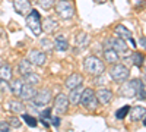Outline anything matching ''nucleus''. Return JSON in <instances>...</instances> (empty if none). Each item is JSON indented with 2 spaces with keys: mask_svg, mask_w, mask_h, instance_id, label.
Here are the masks:
<instances>
[{
  "mask_svg": "<svg viewBox=\"0 0 146 132\" xmlns=\"http://www.w3.org/2000/svg\"><path fill=\"white\" fill-rule=\"evenodd\" d=\"M83 66L86 69V72H89L91 75H101L105 69L102 60H100L96 56H88L83 62Z\"/></svg>",
  "mask_w": 146,
  "mask_h": 132,
  "instance_id": "f257e3e1",
  "label": "nucleus"
},
{
  "mask_svg": "<svg viewBox=\"0 0 146 132\" xmlns=\"http://www.w3.org/2000/svg\"><path fill=\"white\" fill-rule=\"evenodd\" d=\"M27 25L32 31L34 35H40L42 32V28H41V16H40V12L38 10H31L29 13L27 15Z\"/></svg>",
  "mask_w": 146,
  "mask_h": 132,
  "instance_id": "f03ea898",
  "label": "nucleus"
},
{
  "mask_svg": "<svg viewBox=\"0 0 146 132\" xmlns=\"http://www.w3.org/2000/svg\"><path fill=\"white\" fill-rule=\"evenodd\" d=\"M56 10L62 19H72L75 15V5L69 0H60L56 5Z\"/></svg>",
  "mask_w": 146,
  "mask_h": 132,
  "instance_id": "7ed1b4c3",
  "label": "nucleus"
},
{
  "mask_svg": "<svg viewBox=\"0 0 146 132\" xmlns=\"http://www.w3.org/2000/svg\"><path fill=\"white\" fill-rule=\"evenodd\" d=\"M110 75H111L114 82H126L130 78V70L124 65L115 63V66H113L110 69Z\"/></svg>",
  "mask_w": 146,
  "mask_h": 132,
  "instance_id": "20e7f679",
  "label": "nucleus"
},
{
  "mask_svg": "<svg viewBox=\"0 0 146 132\" xmlns=\"http://www.w3.org/2000/svg\"><path fill=\"white\" fill-rule=\"evenodd\" d=\"M143 84V81H140V79H131V81H126L124 82V85L121 87V90H120V94L123 95V97H135L136 95V92H137V90H139V87Z\"/></svg>",
  "mask_w": 146,
  "mask_h": 132,
  "instance_id": "39448f33",
  "label": "nucleus"
},
{
  "mask_svg": "<svg viewBox=\"0 0 146 132\" xmlns=\"http://www.w3.org/2000/svg\"><path fill=\"white\" fill-rule=\"evenodd\" d=\"M50 100H51V91L50 90H41L34 95L32 103L35 106L41 107V106H47L48 103H50Z\"/></svg>",
  "mask_w": 146,
  "mask_h": 132,
  "instance_id": "423d86ee",
  "label": "nucleus"
},
{
  "mask_svg": "<svg viewBox=\"0 0 146 132\" xmlns=\"http://www.w3.org/2000/svg\"><path fill=\"white\" fill-rule=\"evenodd\" d=\"M67 107H69V98L66 94H58L56 100H54V109L58 115H63L67 112Z\"/></svg>",
  "mask_w": 146,
  "mask_h": 132,
  "instance_id": "0eeeda50",
  "label": "nucleus"
},
{
  "mask_svg": "<svg viewBox=\"0 0 146 132\" xmlns=\"http://www.w3.org/2000/svg\"><path fill=\"white\" fill-rule=\"evenodd\" d=\"M13 7L19 15H27L32 10L29 0H13Z\"/></svg>",
  "mask_w": 146,
  "mask_h": 132,
  "instance_id": "6e6552de",
  "label": "nucleus"
},
{
  "mask_svg": "<svg viewBox=\"0 0 146 132\" xmlns=\"http://www.w3.org/2000/svg\"><path fill=\"white\" fill-rule=\"evenodd\" d=\"M45 53L40 52V50H31L29 52V62L31 65H35V66H42L45 63Z\"/></svg>",
  "mask_w": 146,
  "mask_h": 132,
  "instance_id": "1a4fd4ad",
  "label": "nucleus"
},
{
  "mask_svg": "<svg viewBox=\"0 0 146 132\" xmlns=\"http://www.w3.org/2000/svg\"><path fill=\"white\" fill-rule=\"evenodd\" d=\"M36 94V91L34 90V85H29V84H23L21 92H19V97L23 100H32L34 95Z\"/></svg>",
  "mask_w": 146,
  "mask_h": 132,
  "instance_id": "9d476101",
  "label": "nucleus"
},
{
  "mask_svg": "<svg viewBox=\"0 0 146 132\" xmlns=\"http://www.w3.org/2000/svg\"><path fill=\"white\" fill-rule=\"evenodd\" d=\"M96 100H98V103H102V104H108L110 101H111L113 98V92L107 90V88H101L98 90V92H96Z\"/></svg>",
  "mask_w": 146,
  "mask_h": 132,
  "instance_id": "9b49d317",
  "label": "nucleus"
},
{
  "mask_svg": "<svg viewBox=\"0 0 146 132\" xmlns=\"http://www.w3.org/2000/svg\"><path fill=\"white\" fill-rule=\"evenodd\" d=\"M82 82H83L82 75H79V74H73V75H70V76L66 79V87H67L69 90H73V88H76V87L82 85Z\"/></svg>",
  "mask_w": 146,
  "mask_h": 132,
  "instance_id": "f8f14e48",
  "label": "nucleus"
},
{
  "mask_svg": "<svg viewBox=\"0 0 146 132\" xmlns=\"http://www.w3.org/2000/svg\"><path fill=\"white\" fill-rule=\"evenodd\" d=\"M145 107L143 106H135L131 107V109L129 110L130 113V119L131 121H142V119H145Z\"/></svg>",
  "mask_w": 146,
  "mask_h": 132,
  "instance_id": "ddd939ff",
  "label": "nucleus"
},
{
  "mask_svg": "<svg viewBox=\"0 0 146 132\" xmlns=\"http://www.w3.org/2000/svg\"><path fill=\"white\" fill-rule=\"evenodd\" d=\"M114 32L117 35V38H121V40L131 38V31H129V28H126L124 25H117L114 28Z\"/></svg>",
  "mask_w": 146,
  "mask_h": 132,
  "instance_id": "4468645a",
  "label": "nucleus"
},
{
  "mask_svg": "<svg viewBox=\"0 0 146 132\" xmlns=\"http://www.w3.org/2000/svg\"><path fill=\"white\" fill-rule=\"evenodd\" d=\"M111 49L115 50L118 54L120 53H126L127 52V44L124 43V40H121V38H114V40H111Z\"/></svg>",
  "mask_w": 146,
  "mask_h": 132,
  "instance_id": "2eb2a0df",
  "label": "nucleus"
},
{
  "mask_svg": "<svg viewBox=\"0 0 146 132\" xmlns=\"http://www.w3.org/2000/svg\"><path fill=\"white\" fill-rule=\"evenodd\" d=\"M82 92H83L82 85H79V87H76V88H73V90L70 91V95L67 97V98H69V103H72V104H79Z\"/></svg>",
  "mask_w": 146,
  "mask_h": 132,
  "instance_id": "dca6fc26",
  "label": "nucleus"
},
{
  "mask_svg": "<svg viewBox=\"0 0 146 132\" xmlns=\"http://www.w3.org/2000/svg\"><path fill=\"white\" fill-rule=\"evenodd\" d=\"M104 57H105V60L108 63H117L118 59H120V54L115 50H113V49H108V50L104 52Z\"/></svg>",
  "mask_w": 146,
  "mask_h": 132,
  "instance_id": "f3484780",
  "label": "nucleus"
},
{
  "mask_svg": "<svg viewBox=\"0 0 146 132\" xmlns=\"http://www.w3.org/2000/svg\"><path fill=\"white\" fill-rule=\"evenodd\" d=\"M94 97H95L94 90H91V88H85L83 92H82V95H80V101H79V103H82V106H86Z\"/></svg>",
  "mask_w": 146,
  "mask_h": 132,
  "instance_id": "a211bd4d",
  "label": "nucleus"
},
{
  "mask_svg": "<svg viewBox=\"0 0 146 132\" xmlns=\"http://www.w3.org/2000/svg\"><path fill=\"white\" fill-rule=\"evenodd\" d=\"M54 49L56 50H58V52H66L67 49H69V43H67V40L64 38V37H57L56 38V43H54Z\"/></svg>",
  "mask_w": 146,
  "mask_h": 132,
  "instance_id": "6ab92c4d",
  "label": "nucleus"
},
{
  "mask_svg": "<svg viewBox=\"0 0 146 132\" xmlns=\"http://www.w3.org/2000/svg\"><path fill=\"white\" fill-rule=\"evenodd\" d=\"M41 28L47 32H53L56 28H57V22L51 18H47L44 22H41Z\"/></svg>",
  "mask_w": 146,
  "mask_h": 132,
  "instance_id": "aec40b11",
  "label": "nucleus"
},
{
  "mask_svg": "<svg viewBox=\"0 0 146 132\" xmlns=\"http://www.w3.org/2000/svg\"><path fill=\"white\" fill-rule=\"evenodd\" d=\"M0 79L2 81H10L12 79V68L9 65L0 66Z\"/></svg>",
  "mask_w": 146,
  "mask_h": 132,
  "instance_id": "412c9836",
  "label": "nucleus"
},
{
  "mask_svg": "<svg viewBox=\"0 0 146 132\" xmlns=\"http://www.w3.org/2000/svg\"><path fill=\"white\" fill-rule=\"evenodd\" d=\"M23 82L29 84V85H35V84L40 82V76L36 74H34V72H29V74L23 75Z\"/></svg>",
  "mask_w": 146,
  "mask_h": 132,
  "instance_id": "4be33fe9",
  "label": "nucleus"
},
{
  "mask_svg": "<svg viewBox=\"0 0 146 132\" xmlns=\"http://www.w3.org/2000/svg\"><path fill=\"white\" fill-rule=\"evenodd\" d=\"M31 69H32V65H31V62H29V60L23 59V60H21V62H19V72H21L22 75L29 74Z\"/></svg>",
  "mask_w": 146,
  "mask_h": 132,
  "instance_id": "5701e85b",
  "label": "nucleus"
},
{
  "mask_svg": "<svg viewBox=\"0 0 146 132\" xmlns=\"http://www.w3.org/2000/svg\"><path fill=\"white\" fill-rule=\"evenodd\" d=\"M22 85H23V81H22V79H15L13 82H12V85H10V91H12V94L19 95Z\"/></svg>",
  "mask_w": 146,
  "mask_h": 132,
  "instance_id": "b1692460",
  "label": "nucleus"
},
{
  "mask_svg": "<svg viewBox=\"0 0 146 132\" xmlns=\"http://www.w3.org/2000/svg\"><path fill=\"white\" fill-rule=\"evenodd\" d=\"M131 60H133V63H135L137 68H142L143 66V54L139 53V52H135L131 54Z\"/></svg>",
  "mask_w": 146,
  "mask_h": 132,
  "instance_id": "393cba45",
  "label": "nucleus"
},
{
  "mask_svg": "<svg viewBox=\"0 0 146 132\" xmlns=\"http://www.w3.org/2000/svg\"><path fill=\"white\" fill-rule=\"evenodd\" d=\"M86 43H88V35L85 34V32H79L76 35V44L85 47V46H86Z\"/></svg>",
  "mask_w": 146,
  "mask_h": 132,
  "instance_id": "a878e982",
  "label": "nucleus"
},
{
  "mask_svg": "<svg viewBox=\"0 0 146 132\" xmlns=\"http://www.w3.org/2000/svg\"><path fill=\"white\" fill-rule=\"evenodd\" d=\"M10 110L13 113H21L23 112V104L21 101H10Z\"/></svg>",
  "mask_w": 146,
  "mask_h": 132,
  "instance_id": "bb28decb",
  "label": "nucleus"
},
{
  "mask_svg": "<svg viewBox=\"0 0 146 132\" xmlns=\"http://www.w3.org/2000/svg\"><path fill=\"white\" fill-rule=\"evenodd\" d=\"M129 110H130V107H129V106L121 107V109H118V110L115 112V117H117V119H124L126 115L129 113Z\"/></svg>",
  "mask_w": 146,
  "mask_h": 132,
  "instance_id": "cd10ccee",
  "label": "nucleus"
},
{
  "mask_svg": "<svg viewBox=\"0 0 146 132\" xmlns=\"http://www.w3.org/2000/svg\"><path fill=\"white\" fill-rule=\"evenodd\" d=\"M54 5H56V0H40V6L42 9H45V10L51 9Z\"/></svg>",
  "mask_w": 146,
  "mask_h": 132,
  "instance_id": "c85d7f7f",
  "label": "nucleus"
},
{
  "mask_svg": "<svg viewBox=\"0 0 146 132\" xmlns=\"http://www.w3.org/2000/svg\"><path fill=\"white\" fill-rule=\"evenodd\" d=\"M23 121H25V123L28 125V126H36V119L34 117V116H31V115H23Z\"/></svg>",
  "mask_w": 146,
  "mask_h": 132,
  "instance_id": "c756f323",
  "label": "nucleus"
},
{
  "mask_svg": "<svg viewBox=\"0 0 146 132\" xmlns=\"http://www.w3.org/2000/svg\"><path fill=\"white\" fill-rule=\"evenodd\" d=\"M85 107H86V109H89V110H96V107H98V100H96V97H94Z\"/></svg>",
  "mask_w": 146,
  "mask_h": 132,
  "instance_id": "7c9ffc66",
  "label": "nucleus"
},
{
  "mask_svg": "<svg viewBox=\"0 0 146 132\" xmlns=\"http://www.w3.org/2000/svg\"><path fill=\"white\" fill-rule=\"evenodd\" d=\"M9 125L10 126H13V128H21V121L18 117H10V121H9Z\"/></svg>",
  "mask_w": 146,
  "mask_h": 132,
  "instance_id": "2f4dec72",
  "label": "nucleus"
},
{
  "mask_svg": "<svg viewBox=\"0 0 146 132\" xmlns=\"http://www.w3.org/2000/svg\"><path fill=\"white\" fill-rule=\"evenodd\" d=\"M41 46L44 47L45 50H53V46H51V43H50V40H47V38H44V40H41Z\"/></svg>",
  "mask_w": 146,
  "mask_h": 132,
  "instance_id": "473e14b6",
  "label": "nucleus"
},
{
  "mask_svg": "<svg viewBox=\"0 0 146 132\" xmlns=\"http://www.w3.org/2000/svg\"><path fill=\"white\" fill-rule=\"evenodd\" d=\"M136 94H137V97H139L142 101L145 100V84H142V85L139 87V90H137V92H136Z\"/></svg>",
  "mask_w": 146,
  "mask_h": 132,
  "instance_id": "72a5a7b5",
  "label": "nucleus"
},
{
  "mask_svg": "<svg viewBox=\"0 0 146 132\" xmlns=\"http://www.w3.org/2000/svg\"><path fill=\"white\" fill-rule=\"evenodd\" d=\"M10 131V125L7 122H0V132H9Z\"/></svg>",
  "mask_w": 146,
  "mask_h": 132,
  "instance_id": "f704fd0d",
  "label": "nucleus"
},
{
  "mask_svg": "<svg viewBox=\"0 0 146 132\" xmlns=\"http://www.w3.org/2000/svg\"><path fill=\"white\" fill-rule=\"evenodd\" d=\"M50 119L51 117V110L50 109H47V110H44V112H41V119Z\"/></svg>",
  "mask_w": 146,
  "mask_h": 132,
  "instance_id": "c9c22d12",
  "label": "nucleus"
},
{
  "mask_svg": "<svg viewBox=\"0 0 146 132\" xmlns=\"http://www.w3.org/2000/svg\"><path fill=\"white\" fill-rule=\"evenodd\" d=\"M51 122H53V125H54V126H57V128H58V126H60V117H58V116H54V117L51 119Z\"/></svg>",
  "mask_w": 146,
  "mask_h": 132,
  "instance_id": "e433bc0d",
  "label": "nucleus"
},
{
  "mask_svg": "<svg viewBox=\"0 0 146 132\" xmlns=\"http://www.w3.org/2000/svg\"><path fill=\"white\" fill-rule=\"evenodd\" d=\"M41 122H42V125H44L45 128H48V126H50V123H48V122L45 121V119H41Z\"/></svg>",
  "mask_w": 146,
  "mask_h": 132,
  "instance_id": "4c0bfd02",
  "label": "nucleus"
},
{
  "mask_svg": "<svg viewBox=\"0 0 146 132\" xmlns=\"http://www.w3.org/2000/svg\"><path fill=\"white\" fill-rule=\"evenodd\" d=\"M129 41H130V44H131V46H133V47H135V49H136V46H137V44L135 43V40H133V38H129Z\"/></svg>",
  "mask_w": 146,
  "mask_h": 132,
  "instance_id": "58836bf2",
  "label": "nucleus"
},
{
  "mask_svg": "<svg viewBox=\"0 0 146 132\" xmlns=\"http://www.w3.org/2000/svg\"><path fill=\"white\" fill-rule=\"evenodd\" d=\"M140 46L145 47V37H142V40H140Z\"/></svg>",
  "mask_w": 146,
  "mask_h": 132,
  "instance_id": "ea45409f",
  "label": "nucleus"
},
{
  "mask_svg": "<svg viewBox=\"0 0 146 132\" xmlns=\"http://www.w3.org/2000/svg\"><path fill=\"white\" fill-rule=\"evenodd\" d=\"M94 2H96V3H105L107 0H94Z\"/></svg>",
  "mask_w": 146,
  "mask_h": 132,
  "instance_id": "a19ab883",
  "label": "nucleus"
}]
</instances>
